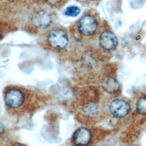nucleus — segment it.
<instances>
[{
  "mask_svg": "<svg viewBox=\"0 0 146 146\" xmlns=\"http://www.w3.org/2000/svg\"><path fill=\"white\" fill-rule=\"evenodd\" d=\"M95 40H97L99 50L104 53L112 52L116 49L119 44L117 36L104 21H102L100 31Z\"/></svg>",
  "mask_w": 146,
  "mask_h": 146,
  "instance_id": "39448f33",
  "label": "nucleus"
},
{
  "mask_svg": "<svg viewBox=\"0 0 146 146\" xmlns=\"http://www.w3.org/2000/svg\"><path fill=\"white\" fill-rule=\"evenodd\" d=\"M39 42L44 49L59 52L68 46L70 34L66 28L54 25L40 34Z\"/></svg>",
  "mask_w": 146,
  "mask_h": 146,
  "instance_id": "7ed1b4c3",
  "label": "nucleus"
},
{
  "mask_svg": "<svg viewBox=\"0 0 146 146\" xmlns=\"http://www.w3.org/2000/svg\"><path fill=\"white\" fill-rule=\"evenodd\" d=\"M87 3H95L98 2H99L100 0H85Z\"/></svg>",
  "mask_w": 146,
  "mask_h": 146,
  "instance_id": "ddd939ff",
  "label": "nucleus"
},
{
  "mask_svg": "<svg viewBox=\"0 0 146 146\" xmlns=\"http://www.w3.org/2000/svg\"><path fill=\"white\" fill-rule=\"evenodd\" d=\"M35 95L31 91L15 86H9L4 91V102L7 110L14 114L24 113L34 102Z\"/></svg>",
  "mask_w": 146,
  "mask_h": 146,
  "instance_id": "f03ea898",
  "label": "nucleus"
},
{
  "mask_svg": "<svg viewBox=\"0 0 146 146\" xmlns=\"http://www.w3.org/2000/svg\"><path fill=\"white\" fill-rule=\"evenodd\" d=\"M13 146H25V145H22L21 144H19V143H16Z\"/></svg>",
  "mask_w": 146,
  "mask_h": 146,
  "instance_id": "4468645a",
  "label": "nucleus"
},
{
  "mask_svg": "<svg viewBox=\"0 0 146 146\" xmlns=\"http://www.w3.org/2000/svg\"><path fill=\"white\" fill-rule=\"evenodd\" d=\"M80 9L78 6L71 5L66 8L64 11V14L67 17H76L80 14Z\"/></svg>",
  "mask_w": 146,
  "mask_h": 146,
  "instance_id": "f8f14e48",
  "label": "nucleus"
},
{
  "mask_svg": "<svg viewBox=\"0 0 146 146\" xmlns=\"http://www.w3.org/2000/svg\"><path fill=\"white\" fill-rule=\"evenodd\" d=\"M102 23L99 15L95 10H87L71 27L70 34L78 42L93 41L97 38Z\"/></svg>",
  "mask_w": 146,
  "mask_h": 146,
  "instance_id": "f257e3e1",
  "label": "nucleus"
},
{
  "mask_svg": "<svg viewBox=\"0 0 146 146\" xmlns=\"http://www.w3.org/2000/svg\"><path fill=\"white\" fill-rule=\"evenodd\" d=\"M110 113L116 118H123L126 116L131 110L129 104L125 100L116 98L112 100L108 105Z\"/></svg>",
  "mask_w": 146,
  "mask_h": 146,
  "instance_id": "423d86ee",
  "label": "nucleus"
},
{
  "mask_svg": "<svg viewBox=\"0 0 146 146\" xmlns=\"http://www.w3.org/2000/svg\"><path fill=\"white\" fill-rule=\"evenodd\" d=\"M99 106L93 102H88L82 107V113L87 119H94L99 115Z\"/></svg>",
  "mask_w": 146,
  "mask_h": 146,
  "instance_id": "1a4fd4ad",
  "label": "nucleus"
},
{
  "mask_svg": "<svg viewBox=\"0 0 146 146\" xmlns=\"http://www.w3.org/2000/svg\"><path fill=\"white\" fill-rule=\"evenodd\" d=\"M69 0H40V3L46 4L52 8H59L63 6Z\"/></svg>",
  "mask_w": 146,
  "mask_h": 146,
  "instance_id": "9b49d317",
  "label": "nucleus"
},
{
  "mask_svg": "<svg viewBox=\"0 0 146 146\" xmlns=\"http://www.w3.org/2000/svg\"><path fill=\"white\" fill-rule=\"evenodd\" d=\"M54 14L49 9H34L27 18V28L34 32H44L54 26Z\"/></svg>",
  "mask_w": 146,
  "mask_h": 146,
  "instance_id": "20e7f679",
  "label": "nucleus"
},
{
  "mask_svg": "<svg viewBox=\"0 0 146 146\" xmlns=\"http://www.w3.org/2000/svg\"><path fill=\"white\" fill-rule=\"evenodd\" d=\"M136 110L140 115H146V95L143 96L137 101Z\"/></svg>",
  "mask_w": 146,
  "mask_h": 146,
  "instance_id": "9d476101",
  "label": "nucleus"
},
{
  "mask_svg": "<svg viewBox=\"0 0 146 146\" xmlns=\"http://www.w3.org/2000/svg\"><path fill=\"white\" fill-rule=\"evenodd\" d=\"M33 1H35V2H37V3H39L40 0H33Z\"/></svg>",
  "mask_w": 146,
  "mask_h": 146,
  "instance_id": "2eb2a0df",
  "label": "nucleus"
},
{
  "mask_svg": "<svg viewBox=\"0 0 146 146\" xmlns=\"http://www.w3.org/2000/svg\"><path fill=\"white\" fill-rule=\"evenodd\" d=\"M92 140L90 130L86 127H80L74 133L72 141L75 146H88Z\"/></svg>",
  "mask_w": 146,
  "mask_h": 146,
  "instance_id": "0eeeda50",
  "label": "nucleus"
},
{
  "mask_svg": "<svg viewBox=\"0 0 146 146\" xmlns=\"http://www.w3.org/2000/svg\"><path fill=\"white\" fill-rule=\"evenodd\" d=\"M102 89L110 94H114L120 90V84L116 78L111 75H104L100 80Z\"/></svg>",
  "mask_w": 146,
  "mask_h": 146,
  "instance_id": "6e6552de",
  "label": "nucleus"
}]
</instances>
